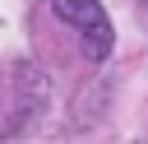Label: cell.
Masks as SVG:
<instances>
[{
  "label": "cell",
  "mask_w": 148,
  "mask_h": 144,
  "mask_svg": "<svg viewBox=\"0 0 148 144\" xmlns=\"http://www.w3.org/2000/svg\"><path fill=\"white\" fill-rule=\"evenodd\" d=\"M51 9H56L60 23H69V28L79 33L88 60H106V56H111L116 33H111V19H106V9H102L97 0H51Z\"/></svg>",
  "instance_id": "1"
}]
</instances>
